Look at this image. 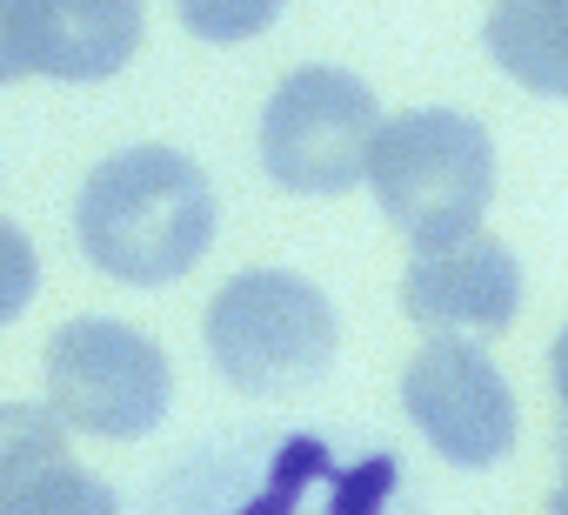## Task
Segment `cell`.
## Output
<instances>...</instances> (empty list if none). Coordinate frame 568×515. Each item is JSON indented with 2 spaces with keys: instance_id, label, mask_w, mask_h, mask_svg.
<instances>
[{
  "instance_id": "obj_1",
  "label": "cell",
  "mask_w": 568,
  "mask_h": 515,
  "mask_svg": "<svg viewBox=\"0 0 568 515\" xmlns=\"http://www.w3.org/2000/svg\"><path fill=\"white\" fill-rule=\"evenodd\" d=\"M74 241L101 275L161 289L187 275L214 241V181L181 148H121L88 174L74 201Z\"/></svg>"
},
{
  "instance_id": "obj_2",
  "label": "cell",
  "mask_w": 568,
  "mask_h": 515,
  "mask_svg": "<svg viewBox=\"0 0 568 515\" xmlns=\"http://www.w3.org/2000/svg\"><path fill=\"white\" fill-rule=\"evenodd\" d=\"M368 188H375L382 214L415 248L462 241L488 214L495 141L462 108H408V114L382 121L375 161H368Z\"/></svg>"
},
{
  "instance_id": "obj_3",
  "label": "cell",
  "mask_w": 568,
  "mask_h": 515,
  "mask_svg": "<svg viewBox=\"0 0 568 515\" xmlns=\"http://www.w3.org/2000/svg\"><path fill=\"white\" fill-rule=\"evenodd\" d=\"M335 309L308 275L247 269L207 302V355L241 395H288L335 355Z\"/></svg>"
},
{
  "instance_id": "obj_4",
  "label": "cell",
  "mask_w": 568,
  "mask_h": 515,
  "mask_svg": "<svg viewBox=\"0 0 568 515\" xmlns=\"http://www.w3.org/2000/svg\"><path fill=\"white\" fill-rule=\"evenodd\" d=\"M174 402V368L154 335L108 322V315H74L48 342V408L101 442H134L148 435Z\"/></svg>"
},
{
  "instance_id": "obj_5",
  "label": "cell",
  "mask_w": 568,
  "mask_h": 515,
  "mask_svg": "<svg viewBox=\"0 0 568 515\" xmlns=\"http://www.w3.org/2000/svg\"><path fill=\"white\" fill-rule=\"evenodd\" d=\"M382 141L375 94L342 68H295L261 108V168L288 194H348Z\"/></svg>"
},
{
  "instance_id": "obj_6",
  "label": "cell",
  "mask_w": 568,
  "mask_h": 515,
  "mask_svg": "<svg viewBox=\"0 0 568 515\" xmlns=\"http://www.w3.org/2000/svg\"><path fill=\"white\" fill-rule=\"evenodd\" d=\"M402 408L428 435V448L455 468H495L515 448V428H521L501 368L475 342H455V335H435L408 355Z\"/></svg>"
},
{
  "instance_id": "obj_7",
  "label": "cell",
  "mask_w": 568,
  "mask_h": 515,
  "mask_svg": "<svg viewBox=\"0 0 568 515\" xmlns=\"http://www.w3.org/2000/svg\"><path fill=\"white\" fill-rule=\"evenodd\" d=\"M402 309L442 335H495L521 315V262L495 234L415 248L402 269Z\"/></svg>"
},
{
  "instance_id": "obj_8",
  "label": "cell",
  "mask_w": 568,
  "mask_h": 515,
  "mask_svg": "<svg viewBox=\"0 0 568 515\" xmlns=\"http://www.w3.org/2000/svg\"><path fill=\"white\" fill-rule=\"evenodd\" d=\"M28 21H34V74L74 88L121 74L148 34L141 0H28Z\"/></svg>"
},
{
  "instance_id": "obj_9",
  "label": "cell",
  "mask_w": 568,
  "mask_h": 515,
  "mask_svg": "<svg viewBox=\"0 0 568 515\" xmlns=\"http://www.w3.org/2000/svg\"><path fill=\"white\" fill-rule=\"evenodd\" d=\"M481 48L528 94L568 101V0H488Z\"/></svg>"
},
{
  "instance_id": "obj_10",
  "label": "cell",
  "mask_w": 568,
  "mask_h": 515,
  "mask_svg": "<svg viewBox=\"0 0 568 515\" xmlns=\"http://www.w3.org/2000/svg\"><path fill=\"white\" fill-rule=\"evenodd\" d=\"M68 455V422L54 408L28 402H0V515H14Z\"/></svg>"
},
{
  "instance_id": "obj_11",
  "label": "cell",
  "mask_w": 568,
  "mask_h": 515,
  "mask_svg": "<svg viewBox=\"0 0 568 515\" xmlns=\"http://www.w3.org/2000/svg\"><path fill=\"white\" fill-rule=\"evenodd\" d=\"M281 8H288V0H174L181 28L201 34V41H214V48H234V41L267 34Z\"/></svg>"
},
{
  "instance_id": "obj_12",
  "label": "cell",
  "mask_w": 568,
  "mask_h": 515,
  "mask_svg": "<svg viewBox=\"0 0 568 515\" xmlns=\"http://www.w3.org/2000/svg\"><path fill=\"white\" fill-rule=\"evenodd\" d=\"M335 462H328V448L315 442V435H295L288 448L274 455V475H267V488L241 508V515H295L302 508V495H308V482L315 475H328Z\"/></svg>"
},
{
  "instance_id": "obj_13",
  "label": "cell",
  "mask_w": 568,
  "mask_h": 515,
  "mask_svg": "<svg viewBox=\"0 0 568 515\" xmlns=\"http://www.w3.org/2000/svg\"><path fill=\"white\" fill-rule=\"evenodd\" d=\"M14 515H114V488L101 482V475H88V468H74V462H61Z\"/></svg>"
},
{
  "instance_id": "obj_14",
  "label": "cell",
  "mask_w": 568,
  "mask_h": 515,
  "mask_svg": "<svg viewBox=\"0 0 568 515\" xmlns=\"http://www.w3.org/2000/svg\"><path fill=\"white\" fill-rule=\"evenodd\" d=\"M34 289H41V254H34V241L14 221H0V329L28 315Z\"/></svg>"
},
{
  "instance_id": "obj_15",
  "label": "cell",
  "mask_w": 568,
  "mask_h": 515,
  "mask_svg": "<svg viewBox=\"0 0 568 515\" xmlns=\"http://www.w3.org/2000/svg\"><path fill=\"white\" fill-rule=\"evenodd\" d=\"M395 482H402L395 455H362L355 468L335 475V502H328V515H382V502L395 495Z\"/></svg>"
},
{
  "instance_id": "obj_16",
  "label": "cell",
  "mask_w": 568,
  "mask_h": 515,
  "mask_svg": "<svg viewBox=\"0 0 568 515\" xmlns=\"http://www.w3.org/2000/svg\"><path fill=\"white\" fill-rule=\"evenodd\" d=\"M34 74V21H28V0H0V88Z\"/></svg>"
},
{
  "instance_id": "obj_17",
  "label": "cell",
  "mask_w": 568,
  "mask_h": 515,
  "mask_svg": "<svg viewBox=\"0 0 568 515\" xmlns=\"http://www.w3.org/2000/svg\"><path fill=\"white\" fill-rule=\"evenodd\" d=\"M548 388H555V408H568V322H561V335L548 349Z\"/></svg>"
},
{
  "instance_id": "obj_18",
  "label": "cell",
  "mask_w": 568,
  "mask_h": 515,
  "mask_svg": "<svg viewBox=\"0 0 568 515\" xmlns=\"http://www.w3.org/2000/svg\"><path fill=\"white\" fill-rule=\"evenodd\" d=\"M555 455H561V475H568V408H555Z\"/></svg>"
},
{
  "instance_id": "obj_19",
  "label": "cell",
  "mask_w": 568,
  "mask_h": 515,
  "mask_svg": "<svg viewBox=\"0 0 568 515\" xmlns=\"http://www.w3.org/2000/svg\"><path fill=\"white\" fill-rule=\"evenodd\" d=\"M541 515H568V475H561V488L548 495V508H541Z\"/></svg>"
}]
</instances>
